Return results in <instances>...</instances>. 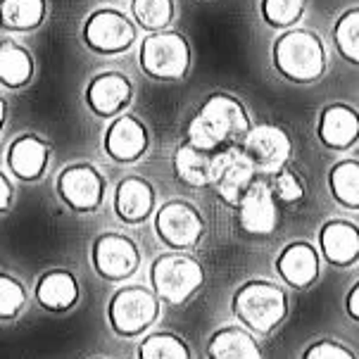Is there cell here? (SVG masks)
<instances>
[{"instance_id":"obj_27","label":"cell","mask_w":359,"mask_h":359,"mask_svg":"<svg viewBox=\"0 0 359 359\" xmlns=\"http://www.w3.org/2000/svg\"><path fill=\"white\" fill-rule=\"evenodd\" d=\"M138 359H193V352L181 336L172 331H155L138 345Z\"/></svg>"},{"instance_id":"obj_28","label":"cell","mask_w":359,"mask_h":359,"mask_svg":"<svg viewBox=\"0 0 359 359\" xmlns=\"http://www.w3.org/2000/svg\"><path fill=\"white\" fill-rule=\"evenodd\" d=\"M131 15L145 32H167L174 20V0H131Z\"/></svg>"},{"instance_id":"obj_5","label":"cell","mask_w":359,"mask_h":359,"mask_svg":"<svg viewBox=\"0 0 359 359\" xmlns=\"http://www.w3.org/2000/svg\"><path fill=\"white\" fill-rule=\"evenodd\" d=\"M162 302L145 285H121L107 302V324L119 338H138L160 319Z\"/></svg>"},{"instance_id":"obj_25","label":"cell","mask_w":359,"mask_h":359,"mask_svg":"<svg viewBox=\"0 0 359 359\" xmlns=\"http://www.w3.org/2000/svg\"><path fill=\"white\" fill-rule=\"evenodd\" d=\"M46 0H0V27L5 32H34L46 22Z\"/></svg>"},{"instance_id":"obj_11","label":"cell","mask_w":359,"mask_h":359,"mask_svg":"<svg viewBox=\"0 0 359 359\" xmlns=\"http://www.w3.org/2000/svg\"><path fill=\"white\" fill-rule=\"evenodd\" d=\"M241 150L252 162L255 172L271 176L285 169V164L293 153L290 136L276 124H257L243 136Z\"/></svg>"},{"instance_id":"obj_34","label":"cell","mask_w":359,"mask_h":359,"mask_svg":"<svg viewBox=\"0 0 359 359\" xmlns=\"http://www.w3.org/2000/svg\"><path fill=\"white\" fill-rule=\"evenodd\" d=\"M12 200H15V188H12V181L8 179V174L0 172V215L10 210Z\"/></svg>"},{"instance_id":"obj_12","label":"cell","mask_w":359,"mask_h":359,"mask_svg":"<svg viewBox=\"0 0 359 359\" xmlns=\"http://www.w3.org/2000/svg\"><path fill=\"white\" fill-rule=\"evenodd\" d=\"M257 179L252 162L248 160L245 153L238 145H229L224 150H217L212 155V184L222 203L229 207H236L243 193L250 188L252 181Z\"/></svg>"},{"instance_id":"obj_8","label":"cell","mask_w":359,"mask_h":359,"mask_svg":"<svg viewBox=\"0 0 359 359\" xmlns=\"http://www.w3.org/2000/svg\"><path fill=\"white\" fill-rule=\"evenodd\" d=\"M90 264L105 281L121 283L141 266V250L124 233H100L90 245Z\"/></svg>"},{"instance_id":"obj_35","label":"cell","mask_w":359,"mask_h":359,"mask_svg":"<svg viewBox=\"0 0 359 359\" xmlns=\"http://www.w3.org/2000/svg\"><path fill=\"white\" fill-rule=\"evenodd\" d=\"M345 309H348V316H352L355 321L359 319V285L357 283L348 290V297H345Z\"/></svg>"},{"instance_id":"obj_36","label":"cell","mask_w":359,"mask_h":359,"mask_svg":"<svg viewBox=\"0 0 359 359\" xmlns=\"http://www.w3.org/2000/svg\"><path fill=\"white\" fill-rule=\"evenodd\" d=\"M5 121H8V100L0 98V133L5 129Z\"/></svg>"},{"instance_id":"obj_15","label":"cell","mask_w":359,"mask_h":359,"mask_svg":"<svg viewBox=\"0 0 359 359\" xmlns=\"http://www.w3.org/2000/svg\"><path fill=\"white\" fill-rule=\"evenodd\" d=\"M148 141V126L138 117H133V114L121 112L107 126L102 145H105V153L109 160L119 164H133L145 155Z\"/></svg>"},{"instance_id":"obj_32","label":"cell","mask_w":359,"mask_h":359,"mask_svg":"<svg viewBox=\"0 0 359 359\" xmlns=\"http://www.w3.org/2000/svg\"><path fill=\"white\" fill-rule=\"evenodd\" d=\"M266 186H269L273 200H276V205H297L302 203V198H305V184H302V179L297 176L295 172H290V169H281V172L271 174L269 181H266Z\"/></svg>"},{"instance_id":"obj_3","label":"cell","mask_w":359,"mask_h":359,"mask_svg":"<svg viewBox=\"0 0 359 359\" xmlns=\"http://www.w3.org/2000/svg\"><path fill=\"white\" fill-rule=\"evenodd\" d=\"M271 62L283 79L293 83H312L326 69V50L321 39L305 29H288L273 41Z\"/></svg>"},{"instance_id":"obj_2","label":"cell","mask_w":359,"mask_h":359,"mask_svg":"<svg viewBox=\"0 0 359 359\" xmlns=\"http://www.w3.org/2000/svg\"><path fill=\"white\" fill-rule=\"evenodd\" d=\"M231 312L252 336H271L288 319V293L273 281L250 278L231 295Z\"/></svg>"},{"instance_id":"obj_30","label":"cell","mask_w":359,"mask_h":359,"mask_svg":"<svg viewBox=\"0 0 359 359\" xmlns=\"http://www.w3.org/2000/svg\"><path fill=\"white\" fill-rule=\"evenodd\" d=\"M305 0H259V15L273 29H288L300 22Z\"/></svg>"},{"instance_id":"obj_1","label":"cell","mask_w":359,"mask_h":359,"mask_svg":"<svg viewBox=\"0 0 359 359\" xmlns=\"http://www.w3.org/2000/svg\"><path fill=\"white\" fill-rule=\"evenodd\" d=\"M248 131L250 117L243 102L229 93H212L188 121V143L207 153H217L222 145L243 138Z\"/></svg>"},{"instance_id":"obj_17","label":"cell","mask_w":359,"mask_h":359,"mask_svg":"<svg viewBox=\"0 0 359 359\" xmlns=\"http://www.w3.org/2000/svg\"><path fill=\"white\" fill-rule=\"evenodd\" d=\"M34 300L50 314L72 312L81 300V285L69 269H48L34 285Z\"/></svg>"},{"instance_id":"obj_13","label":"cell","mask_w":359,"mask_h":359,"mask_svg":"<svg viewBox=\"0 0 359 359\" xmlns=\"http://www.w3.org/2000/svg\"><path fill=\"white\" fill-rule=\"evenodd\" d=\"M236 217H238L241 231H245L248 236H271L278 226V205L273 200L266 181L255 179L250 188L243 193V198L236 205Z\"/></svg>"},{"instance_id":"obj_26","label":"cell","mask_w":359,"mask_h":359,"mask_svg":"<svg viewBox=\"0 0 359 359\" xmlns=\"http://www.w3.org/2000/svg\"><path fill=\"white\" fill-rule=\"evenodd\" d=\"M328 188L331 196L338 200L345 210H357L359 207V162L343 160L328 174Z\"/></svg>"},{"instance_id":"obj_23","label":"cell","mask_w":359,"mask_h":359,"mask_svg":"<svg viewBox=\"0 0 359 359\" xmlns=\"http://www.w3.org/2000/svg\"><path fill=\"white\" fill-rule=\"evenodd\" d=\"M212 155L191 143H181L174 153V174L179 181L193 188H205L212 184Z\"/></svg>"},{"instance_id":"obj_31","label":"cell","mask_w":359,"mask_h":359,"mask_svg":"<svg viewBox=\"0 0 359 359\" xmlns=\"http://www.w3.org/2000/svg\"><path fill=\"white\" fill-rule=\"evenodd\" d=\"M27 305V288L17 276L0 271V321H12Z\"/></svg>"},{"instance_id":"obj_24","label":"cell","mask_w":359,"mask_h":359,"mask_svg":"<svg viewBox=\"0 0 359 359\" xmlns=\"http://www.w3.org/2000/svg\"><path fill=\"white\" fill-rule=\"evenodd\" d=\"M34 79V60L15 41H0V86L24 88Z\"/></svg>"},{"instance_id":"obj_10","label":"cell","mask_w":359,"mask_h":359,"mask_svg":"<svg viewBox=\"0 0 359 359\" xmlns=\"http://www.w3.org/2000/svg\"><path fill=\"white\" fill-rule=\"evenodd\" d=\"M107 181L93 164H72L57 176V196L76 215H93L105 200Z\"/></svg>"},{"instance_id":"obj_9","label":"cell","mask_w":359,"mask_h":359,"mask_svg":"<svg viewBox=\"0 0 359 359\" xmlns=\"http://www.w3.org/2000/svg\"><path fill=\"white\" fill-rule=\"evenodd\" d=\"M81 39L88 50L98 55H119L129 50L136 41V27L131 24L129 17L119 10H95L83 22Z\"/></svg>"},{"instance_id":"obj_20","label":"cell","mask_w":359,"mask_h":359,"mask_svg":"<svg viewBox=\"0 0 359 359\" xmlns=\"http://www.w3.org/2000/svg\"><path fill=\"white\" fill-rule=\"evenodd\" d=\"M316 136L319 143L328 150H348L357 143L359 136V119L355 107L333 102L321 109L319 121H316Z\"/></svg>"},{"instance_id":"obj_38","label":"cell","mask_w":359,"mask_h":359,"mask_svg":"<svg viewBox=\"0 0 359 359\" xmlns=\"http://www.w3.org/2000/svg\"><path fill=\"white\" fill-rule=\"evenodd\" d=\"M0 271H3V266H0Z\"/></svg>"},{"instance_id":"obj_33","label":"cell","mask_w":359,"mask_h":359,"mask_svg":"<svg viewBox=\"0 0 359 359\" xmlns=\"http://www.w3.org/2000/svg\"><path fill=\"white\" fill-rule=\"evenodd\" d=\"M302 359H357L348 345L338 343L333 338H321L314 340L312 345H307V350L302 352Z\"/></svg>"},{"instance_id":"obj_22","label":"cell","mask_w":359,"mask_h":359,"mask_svg":"<svg viewBox=\"0 0 359 359\" xmlns=\"http://www.w3.org/2000/svg\"><path fill=\"white\" fill-rule=\"evenodd\" d=\"M207 359H264L257 338L241 324L222 326L207 338Z\"/></svg>"},{"instance_id":"obj_37","label":"cell","mask_w":359,"mask_h":359,"mask_svg":"<svg viewBox=\"0 0 359 359\" xmlns=\"http://www.w3.org/2000/svg\"><path fill=\"white\" fill-rule=\"evenodd\" d=\"M95 359H107V357H95Z\"/></svg>"},{"instance_id":"obj_6","label":"cell","mask_w":359,"mask_h":359,"mask_svg":"<svg viewBox=\"0 0 359 359\" xmlns=\"http://www.w3.org/2000/svg\"><path fill=\"white\" fill-rule=\"evenodd\" d=\"M138 62L150 79L179 81L191 67V46L179 32H153L143 39Z\"/></svg>"},{"instance_id":"obj_21","label":"cell","mask_w":359,"mask_h":359,"mask_svg":"<svg viewBox=\"0 0 359 359\" xmlns=\"http://www.w3.org/2000/svg\"><path fill=\"white\" fill-rule=\"evenodd\" d=\"M155 210V191L141 176H126L114 188V212L124 224H141Z\"/></svg>"},{"instance_id":"obj_19","label":"cell","mask_w":359,"mask_h":359,"mask_svg":"<svg viewBox=\"0 0 359 359\" xmlns=\"http://www.w3.org/2000/svg\"><path fill=\"white\" fill-rule=\"evenodd\" d=\"M319 250L333 266H355L359 259V231L348 219H328L319 229Z\"/></svg>"},{"instance_id":"obj_16","label":"cell","mask_w":359,"mask_h":359,"mask_svg":"<svg viewBox=\"0 0 359 359\" xmlns=\"http://www.w3.org/2000/svg\"><path fill=\"white\" fill-rule=\"evenodd\" d=\"M319 250L307 241H293L283 245V250L273 259L276 276L293 290L312 288L319 278Z\"/></svg>"},{"instance_id":"obj_4","label":"cell","mask_w":359,"mask_h":359,"mask_svg":"<svg viewBox=\"0 0 359 359\" xmlns=\"http://www.w3.org/2000/svg\"><path fill=\"white\" fill-rule=\"evenodd\" d=\"M148 278L150 290L157 295V300L179 307L196 297L205 285V269L196 257L172 250L153 259Z\"/></svg>"},{"instance_id":"obj_7","label":"cell","mask_w":359,"mask_h":359,"mask_svg":"<svg viewBox=\"0 0 359 359\" xmlns=\"http://www.w3.org/2000/svg\"><path fill=\"white\" fill-rule=\"evenodd\" d=\"M155 233L169 250L186 252L205 236V219L191 203L169 200L155 215Z\"/></svg>"},{"instance_id":"obj_18","label":"cell","mask_w":359,"mask_h":359,"mask_svg":"<svg viewBox=\"0 0 359 359\" xmlns=\"http://www.w3.org/2000/svg\"><path fill=\"white\" fill-rule=\"evenodd\" d=\"M5 162H8L10 174L20 181H29V184L39 181L50 162V143L39 133H22L10 143Z\"/></svg>"},{"instance_id":"obj_14","label":"cell","mask_w":359,"mask_h":359,"mask_svg":"<svg viewBox=\"0 0 359 359\" xmlns=\"http://www.w3.org/2000/svg\"><path fill=\"white\" fill-rule=\"evenodd\" d=\"M133 98V86L121 72H102L88 81L83 100L95 117L114 119L129 107Z\"/></svg>"},{"instance_id":"obj_29","label":"cell","mask_w":359,"mask_h":359,"mask_svg":"<svg viewBox=\"0 0 359 359\" xmlns=\"http://www.w3.org/2000/svg\"><path fill=\"white\" fill-rule=\"evenodd\" d=\"M333 41H336L338 53L343 55L348 62H359V10L352 8L345 12L336 22L333 29Z\"/></svg>"}]
</instances>
